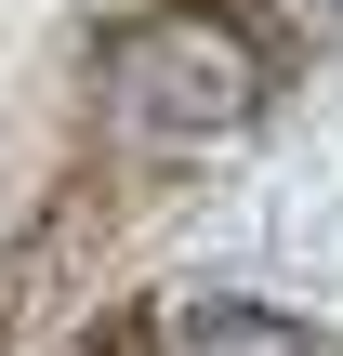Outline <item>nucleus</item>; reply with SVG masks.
I'll list each match as a JSON object with an SVG mask.
<instances>
[{"label": "nucleus", "instance_id": "2", "mask_svg": "<svg viewBox=\"0 0 343 356\" xmlns=\"http://www.w3.org/2000/svg\"><path fill=\"white\" fill-rule=\"evenodd\" d=\"M159 356H317L304 317H264V304H172Z\"/></svg>", "mask_w": 343, "mask_h": 356}, {"label": "nucleus", "instance_id": "1", "mask_svg": "<svg viewBox=\"0 0 343 356\" xmlns=\"http://www.w3.org/2000/svg\"><path fill=\"white\" fill-rule=\"evenodd\" d=\"M93 79H106V119L145 132V145H225V132L264 119V53H251V26L212 13V0L132 13V26L106 40Z\"/></svg>", "mask_w": 343, "mask_h": 356}]
</instances>
